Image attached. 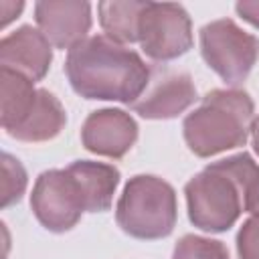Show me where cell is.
I'll return each mask as SVG.
<instances>
[{
	"mask_svg": "<svg viewBox=\"0 0 259 259\" xmlns=\"http://www.w3.org/2000/svg\"><path fill=\"white\" fill-rule=\"evenodd\" d=\"M67 77L73 89L87 99L134 103L150 79L146 63L121 42L97 34L81 40L67 55Z\"/></svg>",
	"mask_w": 259,
	"mask_h": 259,
	"instance_id": "6da1fadb",
	"label": "cell"
},
{
	"mask_svg": "<svg viewBox=\"0 0 259 259\" xmlns=\"http://www.w3.org/2000/svg\"><path fill=\"white\" fill-rule=\"evenodd\" d=\"M253 130V101L239 89H214L184 119V138L196 156L243 146Z\"/></svg>",
	"mask_w": 259,
	"mask_h": 259,
	"instance_id": "7a4b0ae2",
	"label": "cell"
},
{
	"mask_svg": "<svg viewBox=\"0 0 259 259\" xmlns=\"http://www.w3.org/2000/svg\"><path fill=\"white\" fill-rule=\"evenodd\" d=\"M117 225L138 239L166 237L176 223V194L156 176H134L117 202Z\"/></svg>",
	"mask_w": 259,
	"mask_h": 259,
	"instance_id": "3957f363",
	"label": "cell"
},
{
	"mask_svg": "<svg viewBox=\"0 0 259 259\" xmlns=\"http://www.w3.org/2000/svg\"><path fill=\"white\" fill-rule=\"evenodd\" d=\"M186 202L190 221L202 231H225L243 210L237 182L217 164H210L186 184Z\"/></svg>",
	"mask_w": 259,
	"mask_h": 259,
	"instance_id": "277c9868",
	"label": "cell"
},
{
	"mask_svg": "<svg viewBox=\"0 0 259 259\" xmlns=\"http://www.w3.org/2000/svg\"><path fill=\"white\" fill-rule=\"evenodd\" d=\"M200 51L206 65L229 85L245 81L259 57V40L233 20L221 18L200 30Z\"/></svg>",
	"mask_w": 259,
	"mask_h": 259,
	"instance_id": "5b68a950",
	"label": "cell"
},
{
	"mask_svg": "<svg viewBox=\"0 0 259 259\" xmlns=\"http://www.w3.org/2000/svg\"><path fill=\"white\" fill-rule=\"evenodd\" d=\"M138 40L146 55L156 61H170L184 55L192 45L186 10L170 2H146L140 16Z\"/></svg>",
	"mask_w": 259,
	"mask_h": 259,
	"instance_id": "8992f818",
	"label": "cell"
},
{
	"mask_svg": "<svg viewBox=\"0 0 259 259\" xmlns=\"http://www.w3.org/2000/svg\"><path fill=\"white\" fill-rule=\"evenodd\" d=\"M36 219L49 231H69L85 210V202L75 178L69 170L42 172L30 196Z\"/></svg>",
	"mask_w": 259,
	"mask_h": 259,
	"instance_id": "52a82bcc",
	"label": "cell"
},
{
	"mask_svg": "<svg viewBox=\"0 0 259 259\" xmlns=\"http://www.w3.org/2000/svg\"><path fill=\"white\" fill-rule=\"evenodd\" d=\"M196 97L192 79L172 69H152L148 85L132 103V109L146 119H168L182 113Z\"/></svg>",
	"mask_w": 259,
	"mask_h": 259,
	"instance_id": "ba28073f",
	"label": "cell"
},
{
	"mask_svg": "<svg viewBox=\"0 0 259 259\" xmlns=\"http://www.w3.org/2000/svg\"><path fill=\"white\" fill-rule=\"evenodd\" d=\"M36 24L45 38L57 49H73L91 26V6L73 0H47L34 6Z\"/></svg>",
	"mask_w": 259,
	"mask_h": 259,
	"instance_id": "9c48e42d",
	"label": "cell"
},
{
	"mask_svg": "<svg viewBox=\"0 0 259 259\" xmlns=\"http://www.w3.org/2000/svg\"><path fill=\"white\" fill-rule=\"evenodd\" d=\"M136 136V121L121 109L93 111L81 130L83 146L89 152L109 158H121L134 146Z\"/></svg>",
	"mask_w": 259,
	"mask_h": 259,
	"instance_id": "30bf717a",
	"label": "cell"
},
{
	"mask_svg": "<svg viewBox=\"0 0 259 259\" xmlns=\"http://www.w3.org/2000/svg\"><path fill=\"white\" fill-rule=\"evenodd\" d=\"M0 61L4 69H12L30 81H38L51 65V42L32 26H22L2 38Z\"/></svg>",
	"mask_w": 259,
	"mask_h": 259,
	"instance_id": "8fae6325",
	"label": "cell"
},
{
	"mask_svg": "<svg viewBox=\"0 0 259 259\" xmlns=\"http://www.w3.org/2000/svg\"><path fill=\"white\" fill-rule=\"evenodd\" d=\"M67 170L75 178V182L81 190L85 210L101 212V210L109 208L115 186L119 182V172L113 166L83 160V162H73Z\"/></svg>",
	"mask_w": 259,
	"mask_h": 259,
	"instance_id": "7c38bea8",
	"label": "cell"
},
{
	"mask_svg": "<svg viewBox=\"0 0 259 259\" xmlns=\"http://www.w3.org/2000/svg\"><path fill=\"white\" fill-rule=\"evenodd\" d=\"M63 125H65L63 105L53 93H49L47 89H38L30 113L14 132H10V136L22 142H45L55 138Z\"/></svg>",
	"mask_w": 259,
	"mask_h": 259,
	"instance_id": "4fadbf2b",
	"label": "cell"
},
{
	"mask_svg": "<svg viewBox=\"0 0 259 259\" xmlns=\"http://www.w3.org/2000/svg\"><path fill=\"white\" fill-rule=\"evenodd\" d=\"M34 81L28 77L4 69L0 71V105H2V125L10 134L14 132L30 113L34 99H36V89L32 87Z\"/></svg>",
	"mask_w": 259,
	"mask_h": 259,
	"instance_id": "5bb4252c",
	"label": "cell"
},
{
	"mask_svg": "<svg viewBox=\"0 0 259 259\" xmlns=\"http://www.w3.org/2000/svg\"><path fill=\"white\" fill-rule=\"evenodd\" d=\"M97 8L105 36L121 45L138 40L140 16L146 8V2H101Z\"/></svg>",
	"mask_w": 259,
	"mask_h": 259,
	"instance_id": "9a60e30c",
	"label": "cell"
},
{
	"mask_svg": "<svg viewBox=\"0 0 259 259\" xmlns=\"http://www.w3.org/2000/svg\"><path fill=\"white\" fill-rule=\"evenodd\" d=\"M172 259H229V251L219 241L186 235L178 241Z\"/></svg>",
	"mask_w": 259,
	"mask_h": 259,
	"instance_id": "2e32d148",
	"label": "cell"
},
{
	"mask_svg": "<svg viewBox=\"0 0 259 259\" xmlns=\"http://www.w3.org/2000/svg\"><path fill=\"white\" fill-rule=\"evenodd\" d=\"M24 188H26V172L22 164L10 154H2V192H0L2 206L20 200Z\"/></svg>",
	"mask_w": 259,
	"mask_h": 259,
	"instance_id": "e0dca14e",
	"label": "cell"
},
{
	"mask_svg": "<svg viewBox=\"0 0 259 259\" xmlns=\"http://www.w3.org/2000/svg\"><path fill=\"white\" fill-rule=\"evenodd\" d=\"M239 259H259V212L247 219L237 235Z\"/></svg>",
	"mask_w": 259,
	"mask_h": 259,
	"instance_id": "ac0fdd59",
	"label": "cell"
},
{
	"mask_svg": "<svg viewBox=\"0 0 259 259\" xmlns=\"http://www.w3.org/2000/svg\"><path fill=\"white\" fill-rule=\"evenodd\" d=\"M245 210L251 212V214L259 212V172L253 178V182H251V186H249V190L245 194Z\"/></svg>",
	"mask_w": 259,
	"mask_h": 259,
	"instance_id": "d6986e66",
	"label": "cell"
},
{
	"mask_svg": "<svg viewBox=\"0 0 259 259\" xmlns=\"http://www.w3.org/2000/svg\"><path fill=\"white\" fill-rule=\"evenodd\" d=\"M22 2H10V0H0V24L6 26L16 14H20Z\"/></svg>",
	"mask_w": 259,
	"mask_h": 259,
	"instance_id": "ffe728a7",
	"label": "cell"
},
{
	"mask_svg": "<svg viewBox=\"0 0 259 259\" xmlns=\"http://www.w3.org/2000/svg\"><path fill=\"white\" fill-rule=\"evenodd\" d=\"M237 12L253 26H259V2H239Z\"/></svg>",
	"mask_w": 259,
	"mask_h": 259,
	"instance_id": "44dd1931",
	"label": "cell"
},
{
	"mask_svg": "<svg viewBox=\"0 0 259 259\" xmlns=\"http://www.w3.org/2000/svg\"><path fill=\"white\" fill-rule=\"evenodd\" d=\"M251 134H253V146H255V152L259 154V117L253 121V130H251Z\"/></svg>",
	"mask_w": 259,
	"mask_h": 259,
	"instance_id": "7402d4cb",
	"label": "cell"
}]
</instances>
